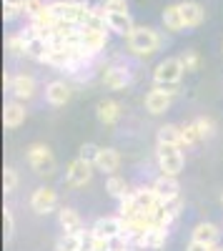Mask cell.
Here are the masks:
<instances>
[{
  "label": "cell",
  "instance_id": "cell-33",
  "mask_svg": "<svg viewBox=\"0 0 223 251\" xmlns=\"http://www.w3.org/2000/svg\"><path fill=\"white\" fill-rule=\"evenodd\" d=\"M100 8L111 13H128V0H100Z\"/></svg>",
  "mask_w": 223,
  "mask_h": 251
},
{
  "label": "cell",
  "instance_id": "cell-15",
  "mask_svg": "<svg viewBox=\"0 0 223 251\" xmlns=\"http://www.w3.org/2000/svg\"><path fill=\"white\" fill-rule=\"evenodd\" d=\"M25 116H28V111H25V106H23V100H10V103H5V108H3V126L5 128H20V126L25 123Z\"/></svg>",
  "mask_w": 223,
  "mask_h": 251
},
{
  "label": "cell",
  "instance_id": "cell-16",
  "mask_svg": "<svg viewBox=\"0 0 223 251\" xmlns=\"http://www.w3.org/2000/svg\"><path fill=\"white\" fill-rule=\"evenodd\" d=\"M10 93L15 96V100H30L35 96V78L25 75V73H18L10 80Z\"/></svg>",
  "mask_w": 223,
  "mask_h": 251
},
{
  "label": "cell",
  "instance_id": "cell-14",
  "mask_svg": "<svg viewBox=\"0 0 223 251\" xmlns=\"http://www.w3.org/2000/svg\"><path fill=\"white\" fill-rule=\"evenodd\" d=\"M166 239H168V228L163 226H151L143 236H138L133 241L135 249H163L166 246Z\"/></svg>",
  "mask_w": 223,
  "mask_h": 251
},
{
  "label": "cell",
  "instance_id": "cell-13",
  "mask_svg": "<svg viewBox=\"0 0 223 251\" xmlns=\"http://www.w3.org/2000/svg\"><path fill=\"white\" fill-rule=\"evenodd\" d=\"M151 188L156 191V196H158V201H160V203L173 201V199H178V196H180V186H178L176 176H163V174H160V178H156Z\"/></svg>",
  "mask_w": 223,
  "mask_h": 251
},
{
  "label": "cell",
  "instance_id": "cell-10",
  "mask_svg": "<svg viewBox=\"0 0 223 251\" xmlns=\"http://www.w3.org/2000/svg\"><path fill=\"white\" fill-rule=\"evenodd\" d=\"M126 231V221L120 216H106V219H98L90 228V234L95 236H103V239H115Z\"/></svg>",
  "mask_w": 223,
  "mask_h": 251
},
{
  "label": "cell",
  "instance_id": "cell-3",
  "mask_svg": "<svg viewBox=\"0 0 223 251\" xmlns=\"http://www.w3.org/2000/svg\"><path fill=\"white\" fill-rule=\"evenodd\" d=\"M183 73H186V68H183V63H180V58H166L156 66L153 83L160 88H171V91L178 93V83L183 78Z\"/></svg>",
  "mask_w": 223,
  "mask_h": 251
},
{
  "label": "cell",
  "instance_id": "cell-26",
  "mask_svg": "<svg viewBox=\"0 0 223 251\" xmlns=\"http://www.w3.org/2000/svg\"><path fill=\"white\" fill-rule=\"evenodd\" d=\"M25 3L28 0H3V18L10 23V20L25 15Z\"/></svg>",
  "mask_w": 223,
  "mask_h": 251
},
{
  "label": "cell",
  "instance_id": "cell-39",
  "mask_svg": "<svg viewBox=\"0 0 223 251\" xmlns=\"http://www.w3.org/2000/svg\"><path fill=\"white\" fill-rule=\"evenodd\" d=\"M221 206H223V194H221Z\"/></svg>",
  "mask_w": 223,
  "mask_h": 251
},
{
  "label": "cell",
  "instance_id": "cell-35",
  "mask_svg": "<svg viewBox=\"0 0 223 251\" xmlns=\"http://www.w3.org/2000/svg\"><path fill=\"white\" fill-rule=\"evenodd\" d=\"M98 151H100V146H95V143H86V146H80V158H86V161H95V156H98Z\"/></svg>",
  "mask_w": 223,
  "mask_h": 251
},
{
  "label": "cell",
  "instance_id": "cell-38",
  "mask_svg": "<svg viewBox=\"0 0 223 251\" xmlns=\"http://www.w3.org/2000/svg\"><path fill=\"white\" fill-rule=\"evenodd\" d=\"M211 251H223V246H221V244H213V249H211Z\"/></svg>",
  "mask_w": 223,
  "mask_h": 251
},
{
  "label": "cell",
  "instance_id": "cell-31",
  "mask_svg": "<svg viewBox=\"0 0 223 251\" xmlns=\"http://www.w3.org/2000/svg\"><path fill=\"white\" fill-rule=\"evenodd\" d=\"M196 123V128H198V136H201V141H206V138H211L213 136V131H216V126H213V121L211 118H196L193 121Z\"/></svg>",
  "mask_w": 223,
  "mask_h": 251
},
{
  "label": "cell",
  "instance_id": "cell-22",
  "mask_svg": "<svg viewBox=\"0 0 223 251\" xmlns=\"http://www.w3.org/2000/svg\"><path fill=\"white\" fill-rule=\"evenodd\" d=\"M120 113H123V108H120V103H118V100H100V103H98V108H95V116H98V121L103 123V126H113V123H118Z\"/></svg>",
  "mask_w": 223,
  "mask_h": 251
},
{
  "label": "cell",
  "instance_id": "cell-28",
  "mask_svg": "<svg viewBox=\"0 0 223 251\" xmlns=\"http://www.w3.org/2000/svg\"><path fill=\"white\" fill-rule=\"evenodd\" d=\"M201 143V136H198V128H196V123H186V126H180V149H188V146H196Z\"/></svg>",
  "mask_w": 223,
  "mask_h": 251
},
{
  "label": "cell",
  "instance_id": "cell-32",
  "mask_svg": "<svg viewBox=\"0 0 223 251\" xmlns=\"http://www.w3.org/2000/svg\"><path fill=\"white\" fill-rule=\"evenodd\" d=\"M3 188H5V194H13L18 188V171L10 169V166H5V171H3Z\"/></svg>",
  "mask_w": 223,
  "mask_h": 251
},
{
  "label": "cell",
  "instance_id": "cell-11",
  "mask_svg": "<svg viewBox=\"0 0 223 251\" xmlns=\"http://www.w3.org/2000/svg\"><path fill=\"white\" fill-rule=\"evenodd\" d=\"M180 5V18H183V25L186 30H193L198 25H203V20H206V8L196 3V0H183V3H178Z\"/></svg>",
  "mask_w": 223,
  "mask_h": 251
},
{
  "label": "cell",
  "instance_id": "cell-29",
  "mask_svg": "<svg viewBox=\"0 0 223 251\" xmlns=\"http://www.w3.org/2000/svg\"><path fill=\"white\" fill-rule=\"evenodd\" d=\"M5 48H8L13 55H25V50H28V40L23 38V33L8 35V38H5Z\"/></svg>",
  "mask_w": 223,
  "mask_h": 251
},
{
  "label": "cell",
  "instance_id": "cell-12",
  "mask_svg": "<svg viewBox=\"0 0 223 251\" xmlns=\"http://www.w3.org/2000/svg\"><path fill=\"white\" fill-rule=\"evenodd\" d=\"M131 71L126 66H108L103 71V83H106V88L111 91H123L131 86Z\"/></svg>",
  "mask_w": 223,
  "mask_h": 251
},
{
  "label": "cell",
  "instance_id": "cell-6",
  "mask_svg": "<svg viewBox=\"0 0 223 251\" xmlns=\"http://www.w3.org/2000/svg\"><path fill=\"white\" fill-rule=\"evenodd\" d=\"M80 48L86 50L88 58H95L98 53H103V48L108 46V30H95L88 25H80V35H78Z\"/></svg>",
  "mask_w": 223,
  "mask_h": 251
},
{
  "label": "cell",
  "instance_id": "cell-21",
  "mask_svg": "<svg viewBox=\"0 0 223 251\" xmlns=\"http://www.w3.org/2000/svg\"><path fill=\"white\" fill-rule=\"evenodd\" d=\"M58 224H60L63 231H70V234H83V228H86L80 214L75 211V208H70V206H63L58 211Z\"/></svg>",
  "mask_w": 223,
  "mask_h": 251
},
{
  "label": "cell",
  "instance_id": "cell-25",
  "mask_svg": "<svg viewBox=\"0 0 223 251\" xmlns=\"http://www.w3.org/2000/svg\"><path fill=\"white\" fill-rule=\"evenodd\" d=\"M106 191L113 196V199H126L128 194H131V188H128V181L123 178V176H118V174H111L108 176V181H106Z\"/></svg>",
  "mask_w": 223,
  "mask_h": 251
},
{
  "label": "cell",
  "instance_id": "cell-4",
  "mask_svg": "<svg viewBox=\"0 0 223 251\" xmlns=\"http://www.w3.org/2000/svg\"><path fill=\"white\" fill-rule=\"evenodd\" d=\"M183 149L176 143H158L156 149V158H158V169L163 176H178L180 171H183V153H180Z\"/></svg>",
  "mask_w": 223,
  "mask_h": 251
},
{
  "label": "cell",
  "instance_id": "cell-24",
  "mask_svg": "<svg viewBox=\"0 0 223 251\" xmlns=\"http://www.w3.org/2000/svg\"><path fill=\"white\" fill-rule=\"evenodd\" d=\"M160 20H163V28L171 30V33H183V30H186L183 18H180V5H178V3L166 5L163 15H160Z\"/></svg>",
  "mask_w": 223,
  "mask_h": 251
},
{
  "label": "cell",
  "instance_id": "cell-1",
  "mask_svg": "<svg viewBox=\"0 0 223 251\" xmlns=\"http://www.w3.org/2000/svg\"><path fill=\"white\" fill-rule=\"evenodd\" d=\"M126 43H128V53L135 55V58H151L160 50V46H163V35H160L156 28L151 25H135L128 38H126Z\"/></svg>",
  "mask_w": 223,
  "mask_h": 251
},
{
  "label": "cell",
  "instance_id": "cell-5",
  "mask_svg": "<svg viewBox=\"0 0 223 251\" xmlns=\"http://www.w3.org/2000/svg\"><path fill=\"white\" fill-rule=\"evenodd\" d=\"M25 158L35 174H53V169H55V156L45 143H33L25 153Z\"/></svg>",
  "mask_w": 223,
  "mask_h": 251
},
{
  "label": "cell",
  "instance_id": "cell-8",
  "mask_svg": "<svg viewBox=\"0 0 223 251\" xmlns=\"http://www.w3.org/2000/svg\"><path fill=\"white\" fill-rule=\"evenodd\" d=\"M176 98V91L171 88H160V86H153L148 93H146V111L153 113V116H160L171 108V103Z\"/></svg>",
  "mask_w": 223,
  "mask_h": 251
},
{
  "label": "cell",
  "instance_id": "cell-27",
  "mask_svg": "<svg viewBox=\"0 0 223 251\" xmlns=\"http://www.w3.org/2000/svg\"><path fill=\"white\" fill-rule=\"evenodd\" d=\"M158 143H176L180 146V126H173V123H166L158 128Z\"/></svg>",
  "mask_w": 223,
  "mask_h": 251
},
{
  "label": "cell",
  "instance_id": "cell-17",
  "mask_svg": "<svg viewBox=\"0 0 223 251\" xmlns=\"http://www.w3.org/2000/svg\"><path fill=\"white\" fill-rule=\"evenodd\" d=\"M106 23H108V30L111 33L123 35V38H128V33L135 28L131 13H111V10H106Z\"/></svg>",
  "mask_w": 223,
  "mask_h": 251
},
{
  "label": "cell",
  "instance_id": "cell-36",
  "mask_svg": "<svg viewBox=\"0 0 223 251\" xmlns=\"http://www.w3.org/2000/svg\"><path fill=\"white\" fill-rule=\"evenodd\" d=\"M3 221H5V241H10L13 239V231H15V219H13L10 208H5V211H3Z\"/></svg>",
  "mask_w": 223,
  "mask_h": 251
},
{
  "label": "cell",
  "instance_id": "cell-34",
  "mask_svg": "<svg viewBox=\"0 0 223 251\" xmlns=\"http://www.w3.org/2000/svg\"><path fill=\"white\" fill-rule=\"evenodd\" d=\"M45 5L48 3H43V0H28V3H25V18L33 20L35 15H40V13L45 10Z\"/></svg>",
  "mask_w": 223,
  "mask_h": 251
},
{
  "label": "cell",
  "instance_id": "cell-20",
  "mask_svg": "<svg viewBox=\"0 0 223 251\" xmlns=\"http://www.w3.org/2000/svg\"><path fill=\"white\" fill-rule=\"evenodd\" d=\"M93 166L98 171H103V174H115L118 169H120V153L115 151V149H100L98 151V156H95V161H93Z\"/></svg>",
  "mask_w": 223,
  "mask_h": 251
},
{
  "label": "cell",
  "instance_id": "cell-30",
  "mask_svg": "<svg viewBox=\"0 0 223 251\" xmlns=\"http://www.w3.org/2000/svg\"><path fill=\"white\" fill-rule=\"evenodd\" d=\"M178 58H180V63H183L186 73H196V71L201 68V58H198V53H196V50H183Z\"/></svg>",
  "mask_w": 223,
  "mask_h": 251
},
{
  "label": "cell",
  "instance_id": "cell-2",
  "mask_svg": "<svg viewBox=\"0 0 223 251\" xmlns=\"http://www.w3.org/2000/svg\"><path fill=\"white\" fill-rule=\"evenodd\" d=\"M48 10L58 20H68V23L83 25L88 13H90V5L83 3V0H53V3H48Z\"/></svg>",
  "mask_w": 223,
  "mask_h": 251
},
{
  "label": "cell",
  "instance_id": "cell-9",
  "mask_svg": "<svg viewBox=\"0 0 223 251\" xmlns=\"http://www.w3.org/2000/svg\"><path fill=\"white\" fill-rule=\"evenodd\" d=\"M55 206H58V194L53 191V188L40 186V188H35V191H33V196H30V208H33L35 214L45 216V214L53 211Z\"/></svg>",
  "mask_w": 223,
  "mask_h": 251
},
{
  "label": "cell",
  "instance_id": "cell-23",
  "mask_svg": "<svg viewBox=\"0 0 223 251\" xmlns=\"http://www.w3.org/2000/svg\"><path fill=\"white\" fill-rule=\"evenodd\" d=\"M191 239L203 241V244H211V246H213V244H218V239H221V228H218L216 224H211V221H201V224L193 226Z\"/></svg>",
  "mask_w": 223,
  "mask_h": 251
},
{
  "label": "cell",
  "instance_id": "cell-7",
  "mask_svg": "<svg viewBox=\"0 0 223 251\" xmlns=\"http://www.w3.org/2000/svg\"><path fill=\"white\" fill-rule=\"evenodd\" d=\"M93 169H95V166H93L90 161L80 158V156L73 158V161L68 163V169H66V183L73 186V188H80V186L90 183V178H93Z\"/></svg>",
  "mask_w": 223,
  "mask_h": 251
},
{
  "label": "cell",
  "instance_id": "cell-19",
  "mask_svg": "<svg viewBox=\"0 0 223 251\" xmlns=\"http://www.w3.org/2000/svg\"><path fill=\"white\" fill-rule=\"evenodd\" d=\"M70 96H73V91L66 80H50L45 86V100L50 106H66L70 100Z\"/></svg>",
  "mask_w": 223,
  "mask_h": 251
},
{
  "label": "cell",
  "instance_id": "cell-18",
  "mask_svg": "<svg viewBox=\"0 0 223 251\" xmlns=\"http://www.w3.org/2000/svg\"><path fill=\"white\" fill-rule=\"evenodd\" d=\"M50 50H53L50 40H48L45 35H35V38H30V40H28L25 58H30V60H35V63H48Z\"/></svg>",
  "mask_w": 223,
  "mask_h": 251
},
{
  "label": "cell",
  "instance_id": "cell-37",
  "mask_svg": "<svg viewBox=\"0 0 223 251\" xmlns=\"http://www.w3.org/2000/svg\"><path fill=\"white\" fill-rule=\"evenodd\" d=\"M213 246L211 244H203V241H196V239H191V244L186 246V251H211Z\"/></svg>",
  "mask_w": 223,
  "mask_h": 251
}]
</instances>
